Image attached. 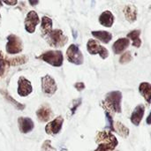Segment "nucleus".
Segmentation results:
<instances>
[{"mask_svg": "<svg viewBox=\"0 0 151 151\" xmlns=\"http://www.w3.org/2000/svg\"><path fill=\"white\" fill-rule=\"evenodd\" d=\"M106 111L111 113H121L122 111V93L119 90L111 91L106 94L105 99L102 102Z\"/></svg>", "mask_w": 151, "mask_h": 151, "instance_id": "1", "label": "nucleus"}, {"mask_svg": "<svg viewBox=\"0 0 151 151\" xmlns=\"http://www.w3.org/2000/svg\"><path fill=\"white\" fill-rule=\"evenodd\" d=\"M96 142L98 146H103L108 150H114L119 145L118 139L108 131H99L96 135Z\"/></svg>", "mask_w": 151, "mask_h": 151, "instance_id": "2", "label": "nucleus"}, {"mask_svg": "<svg viewBox=\"0 0 151 151\" xmlns=\"http://www.w3.org/2000/svg\"><path fill=\"white\" fill-rule=\"evenodd\" d=\"M38 58L43 60L44 62L48 63L49 65L59 67L63 65L64 62V57L61 50H49L38 57Z\"/></svg>", "mask_w": 151, "mask_h": 151, "instance_id": "3", "label": "nucleus"}, {"mask_svg": "<svg viewBox=\"0 0 151 151\" xmlns=\"http://www.w3.org/2000/svg\"><path fill=\"white\" fill-rule=\"evenodd\" d=\"M46 39L49 44L54 48H62L68 41V37L65 35L60 29H53L48 35H46Z\"/></svg>", "mask_w": 151, "mask_h": 151, "instance_id": "4", "label": "nucleus"}, {"mask_svg": "<svg viewBox=\"0 0 151 151\" xmlns=\"http://www.w3.org/2000/svg\"><path fill=\"white\" fill-rule=\"evenodd\" d=\"M66 58L67 60L76 65H82L84 62V57L79 47L75 44H71L66 50Z\"/></svg>", "mask_w": 151, "mask_h": 151, "instance_id": "5", "label": "nucleus"}, {"mask_svg": "<svg viewBox=\"0 0 151 151\" xmlns=\"http://www.w3.org/2000/svg\"><path fill=\"white\" fill-rule=\"evenodd\" d=\"M87 50H88V53L91 54V55L99 54L101 58H103V59H106L109 57L108 50L105 47L102 46L97 41H96L94 39H89L88 41Z\"/></svg>", "mask_w": 151, "mask_h": 151, "instance_id": "6", "label": "nucleus"}, {"mask_svg": "<svg viewBox=\"0 0 151 151\" xmlns=\"http://www.w3.org/2000/svg\"><path fill=\"white\" fill-rule=\"evenodd\" d=\"M5 49L9 54H18L21 52L23 49V43L21 39L16 35H8Z\"/></svg>", "mask_w": 151, "mask_h": 151, "instance_id": "7", "label": "nucleus"}, {"mask_svg": "<svg viewBox=\"0 0 151 151\" xmlns=\"http://www.w3.org/2000/svg\"><path fill=\"white\" fill-rule=\"evenodd\" d=\"M42 92L47 96L54 95L58 89V86H57L55 80L50 75H45L44 77H42Z\"/></svg>", "mask_w": 151, "mask_h": 151, "instance_id": "8", "label": "nucleus"}, {"mask_svg": "<svg viewBox=\"0 0 151 151\" xmlns=\"http://www.w3.org/2000/svg\"><path fill=\"white\" fill-rule=\"evenodd\" d=\"M63 123H64V119L61 116L57 117L55 119L50 121L46 125L45 132L50 135H56L61 131L62 127H63Z\"/></svg>", "mask_w": 151, "mask_h": 151, "instance_id": "9", "label": "nucleus"}, {"mask_svg": "<svg viewBox=\"0 0 151 151\" xmlns=\"http://www.w3.org/2000/svg\"><path fill=\"white\" fill-rule=\"evenodd\" d=\"M39 22H40V19H39L37 13L35 11H30L25 19V28H26V30L30 34L34 33L35 30V27L39 24Z\"/></svg>", "mask_w": 151, "mask_h": 151, "instance_id": "10", "label": "nucleus"}, {"mask_svg": "<svg viewBox=\"0 0 151 151\" xmlns=\"http://www.w3.org/2000/svg\"><path fill=\"white\" fill-rule=\"evenodd\" d=\"M33 91V88L31 82L27 80L25 77H19L18 81V94L20 96H27Z\"/></svg>", "mask_w": 151, "mask_h": 151, "instance_id": "11", "label": "nucleus"}, {"mask_svg": "<svg viewBox=\"0 0 151 151\" xmlns=\"http://www.w3.org/2000/svg\"><path fill=\"white\" fill-rule=\"evenodd\" d=\"M144 113H145V106L143 104L137 105L134 108V110L133 111L131 118H130V120H131L132 124L134 125L135 127H138L141 124V122H142V120L143 119Z\"/></svg>", "mask_w": 151, "mask_h": 151, "instance_id": "12", "label": "nucleus"}, {"mask_svg": "<svg viewBox=\"0 0 151 151\" xmlns=\"http://www.w3.org/2000/svg\"><path fill=\"white\" fill-rule=\"evenodd\" d=\"M18 125H19V129L22 134H28L35 127V124L33 120L30 118H25V117H20L18 119Z\"/></svg>", "mask_w": 151, "mask_h": 151, "instance_id": "13", "label": "nucleus"}, {"mask_svg": "<svg viewBox=\"0 0 151 151\" xmlns=\"http://www.w3.org/2000/svg\"><path fill=\"white\" fill-rule=\"evenodd\" d=\"M130 45V41L129 39L127 38H119L112 45V50L114 52V54L119 55L123 53V51H125L128 46Z\"/></svg>", "mask_w": 151, "mask_h": 151, "instance_id": "14", "label": "nucleus"}, {"mask_svg": "<svg viewBox=\"0 0 151 151\" xmlns=\"http://www.w3.org/2000/svg\"><path fill=\"white\" fill-rule=\"evenodd\" d=\"M36 116H37V119H39V121H42V122H46V121H49L52 116H53V112L50 109V106L48 105H42L41 106L37 111H36Z\"/></svg>", "mask_w": 151, "mask_h": 151, "instance_id": "15", "label": "nucleus"}, {"mask_svg": "<svg viewBox=\"0 0 151 151\" xmlns=\"http://www.w3.org/2000/svg\"><path fill=\"white\" fill-rule=\"evenodd\" d=\"M114 15L111 11H104L99 16V23L105 27H111L114 23Z\"/></svg>", "mask_w": 151, "mask_h": 151, "instance_id": "16", "label": "nucleus"}, {"mask_svg": "<svg viewBox=\"0 0 151 151\" xmlns=\"http://www.w3.org/2000/svg\"><path fill=\"white\" fill-rule=\"evenodd\" d=\"M124 12V15L126 19L128 22H134L137 19V14H138V11L135 5L134 4H127L123 10Z\"/></svg>", "mask_w": 151, "mask_h": 151, "instance_id": "17", "label": "nucleus"}, {"mask_svg": "<svg viewBox=\"0 0 151 151\" xmlns=\"http://www.w3.org/2000/svg\"><path fill=\"white\" fill-rule=\"evenodd\" d=\"M91 34L95 38H96L97 40H99L101 42H103L104 44L109 43L112 40V34L108 31H104V30L92 31Z\"/></svg>", "mask_w": 151, "mask_h": 151, "instance_id": "18", "label": "nucleus"}, {"mask_svg": "<svg viewBox=\"0 0 151 151\" xmlns=\"http://www.w3.org/2000/svg\"><path fill=\"white\" fill-rule=\"evenodd\" d=\"M139 92L144 97L147 104H151V84L149 82H142L139 86Z\"/></svg>", "mask_w": 151, "mask_h": 151, "instance_id": "19", "label": "nucleus"}, {"mask_svg": "<svg viewBox=\"0 0 151 151\" xmlns=\"http://www.w3.org/2000/svg\"><path fill=\"white\" fill-rule=\"evenodd\" d=\"M127 38L132 41V44L135 48H140L142 46V40H141V30L135 29L127 34Z\"/></svg>", "mask_w": 151, "mask_h": 151, "instance_id": "20", "label": "nucleus"}, {"mask_svg": "<svg viewBox=\"0 0 151 151\" xmlns=\"http://www.w3.org/2000/svg\"><path fill=\"white\" fill-rule=\"evenodd\" d=\"M41 29H42V35L44 36L48 35L53 30L52 29V19L50 18H49L48 16H43L42 18Z\"/></svg>", "mask_w": 151, "mask_h": 151, "instance_id": "21", "label": "nucleus"}, {"mask_svg": "<svg viewBox=\"0 0 151 151\" xmlns=\"http://www.w3.org/2000/svg\"><path fill=\"white\" fill-rule=\"evenodd\" d=\"M114 127H115V131L123 138H127L129 136V129L128 127H127L124 124H122L120 121H117L114 124Z\"/></svg>", "mask_w": 151, "mask_h": 151, "instance_id": "22", "label": "nucleus"}, {"mask_svg": "<svg viewBox=\"0 0 151 151\" xmlns=\"http://www.w3.org/2000/svg\"><path fill=\"white\" fill-rule=\"evenodd\" d=\"M0 91H1V94L4 96V97L9 103H11V104H12L17 110H23V109L25 108V105H24V104H22L17 102L14 98H12V97L9 95V93H8L7 91H4V90H0Z\"/></svg>", "mask_w": 151, "mask_h": 151, "instance_id": "23", "label": "nucleus"}, {"mask_svg": "<svg viewBox=\"0 0 151 151\" xmlns=\"http://www.w3.org/2000/svg\"><path fill=\"white\" fill-rule=\"evenodd\" d=\"M9 65H10L9 59H6L5 57L0 52V78L4 76Z\"/></svg>", "mask_w": 151, "mask_h": 151, "instance_id": "24", "label": "nucleus"}, {"mask_svg": "<svg viewBox=\"0 0 151 151\" xmlns=\"http://www.w3.org/2000/svg\"><path fill=\"white\" fill-rule=\"evenodd\" d=\"M133 60V57H132V54L131 52L129 51H127L125 52L124 54L121 55V57L119 58V63L122 64V65H126V64H128L129 62H131Z\"/></svg>", "mask_w": 151, "mask_h": 151, "instance_id": "25", "label": "nucleus"}, {"mask_svg": "<svg viewBox=\"0 0 151 151\" xmlns=\"http://www.w3.org/2000/svg\"><path fill=\"white\" fill-rule=\"evenodd\" d=\"M105 116H106V119H107V126H106V128H109V129L111 130V131H115V128H114V122H113V119H112L111 113H110V112H108V111H105Z\"/></svg>", "mask_w": 151, "mask_h": 151, "instance_id": "26", "label": "nucleus"}, {"mask_svg": "<svg viewBox=\"0 0 151 151\" xmlns=\"http://www.w3.org/2000/svg\"><path fill=\"white\" fill-rule=\"evenodd\" d=\"M27 61V59L25 58V56H22L21 58H15L12 59H9V63L12 65H22L24 63H26Z\"/></svg>", "mask_w": 151, "mask_h": 151, "instance_id": "27", "label": "nucleus"}, {"mask_svg": "<svg viewBox=\"0 0 151 151\" xmlns=\"http://www.w3.org/2000/svg\"><path fill=\"white\" fill-rule=\"evenodd\" d=\"M41 150L42 151H57L56 149H54L52 146H51V142L50 140H46L42 145V148H41Z\"/></svg>", "mask_w": 151, "mask_h": 151, "instance_id": "28", "label": "nucleus"}, {"mask_svg": "<svg viewBox=\"0 0 151 151\" xmlns=\"http://www.w3.org/2000/svg\"><path fill=\"white\" fill-rule=\"evenodd\" d=\"M81 104V98H78L76 100H73V104H72V106H71V114L73 115L76 111V110L79 108V106Z\"/></svg>", "mask_w": 151, "mask_h": 151, "instance_id": "29", "label": "nucleus"}, {"mask_svg": "<svg viewBox=\"0 0 151 151\" xmlns=\"http://www.w3.org/2000/svg\"><path fill=\"white\" fill-rule=\"evenodd\" d=\"M74 88L77 89V91L81 92L82 90L85 89L86 86H85V84H84L83 82H76V83L74 84Z\"/></svg>", "mask_w": 151, "mask_h": 151, "instance_id": "30", "label": "nucleus"}, {"mask_svg": "<svg viewBox=\"0 0 151 151\" xmlns=\"http://www.w3.org/2000/svg\"><path fill=\"white\" fill-rule=\"evenodd\" d=\"M95 151H110L108 150L106 148H104V147H103V146H98V148Z\"/></svg>", "mask_w": 151, "mask_h": 151, "instance_id": "31", "label": "nucleus"}, {"mask_svg": "<svg viewBox=\"0 0 151 151\" xmlns=\"http://www.w3.org/2000/svg\"><path fill=\"white\" fill-rule=\"evenodd\" d=\"M146 123L148 124V125H150L151 126V111L150 113V115L147 117V119H146Z\"/></svg>", "mask_w": 151, "mask_h": 151, "instance_id": "32", "label": "nucleus"}, {"mask_svg": "<svg viewBox=\"0 0 151 151\" xmlns=\"http://www.w3.org/2000/svg\"><path fill=\"white\" fill-rule=\"evenodd\" d=\"M5 4H10V5H14V4H17V1H14V2H8V1H4V2Z\"/></svg>", "mask_w": 151, "mask_h": 151, "instance_id": "33", "label": "nucleus"}, {"mask_svg": "<svg viewBox=\"0 0 151 151\" xmlns=\"http://www.w3.org/2000/svg\"><path fill=\"white\" fill-rule=\"evenodd\" d=\"M29 3H30L32 5H34V4H38V1H36V2H32V1H29Z\"/></svg>", "mask_w": 151, "mask_h": 151, "instance_id": "34", "label": "nucleus"}, {"mask_svg": "<svg viewBox=\"0 0 151 151\" xmlns=\"http://www.w3.org/2000/svg\"><path fill=\"white\" fill-rule=\"evenodd\" d=\"M0 21H1V14H0Z\"/></svg>", "mask_w": 151, "mask_h": 151, "instance_id": "35", "label": "nucleus"}, {"mask_svg": "<svg viewBox=\"0 0 151 151\" xmlns=\"http://www.w3.org/2000/svg\"><path fill=\"white\" fill-rule=\"evenodd\" d=\"M150 10H151V5H150Z\"/></svg>", "mask_w": 151, "mask_h": 151, "instance_id": "36", "label": "nucleus"}]
</instances>
